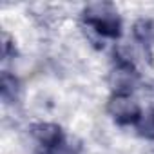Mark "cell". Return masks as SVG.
Instances as JSON below:
<instances>
[{"instance_id":"cell-3","label":"cell","mask_w":154,"mask_h":154,"mask_svg":"<svg viewBox=\"0 0 154 154\" xmlns=\"http://www.w3.org/2000/svg\"><path fill=\"white\" fill-rule=\"evenodd\" d=\"M132 36L143 47V51L149 53V49L154 44V22L150 18H140V20H136L134 26H132Z\"/></svg>"},{"instance_id":"cell-4","label":"cell","mask_w":154,"mask_h":154,"mask_svg":"<svg viewBox=\"0 0 154 154\" xmlns=\"http://www.w3.org/2000/svg\"><path fill=\"white\" fill-rule=\"evenodd\" d=\"M0 91H2V98L4 102H15L20 94V84L13 74H9L8 71L2 72L0 76Z\"/></svg>"},{"instance_id":"cell-5","label":"cell","mask_w":154,"mask_h":154,"mask_svg":"<svg viewBox=\"0 0 154 154\" xmlns=\"http://www.w3.org/2000/svg\"><path fill=\"white\" fill-rule=\"evenodd\" d=\"M149 116H150V118H152V122H154V109H152V111L149 112Z\"/></svg>"},{"instance_id":"cell-1","label":"cell","mask_w":154,"mask_h":154,"mask_svg":"<svg viewBox=\"0 0 154 154\" xmlns=\"http://www.w3.org/2000/svg\"><path fill=\"white\" fill-rule=\"evenodd\" d=\"M82 20L103 38L116 40L122 36V18L118 15V9L109 2H94L85 6L82 11Z\"/></svg>"},{"instance_id":"cell-2","label":"cell","mask_w":154,"mask_h":154,"mask_svg":"<svg viewBox=\"0 0 154 154\" xmlns=\"http://www.w3.org/2000/svg\"><path fill=\"white\" fill-rule=\"evenodd\" d=\"M107 112L118 125H138L143 112L140 103L131 94H118L112 93V96L107 102Z\"/></svg>"}]
</instances>
